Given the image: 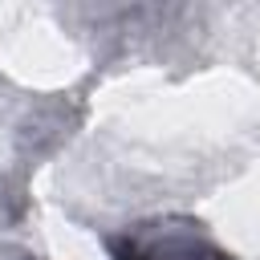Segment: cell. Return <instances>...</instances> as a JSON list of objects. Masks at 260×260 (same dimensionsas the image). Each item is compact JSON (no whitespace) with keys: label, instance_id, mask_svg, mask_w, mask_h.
Instances as JSON below:
<instances>
[{"label":"cell","instance_id":"obj_1","mask_svg":"<svg viewBox=\"0 0 260 260\" xmlns=\"http://www.w3.org/2000/svg\"><path fill=\"white\" fill-rule=\"evenodd\" d=\"M110 260H232L191 223H146L110 244Z\"/></svg>","mask_w":260,"mask_h":260}]
</instances>
